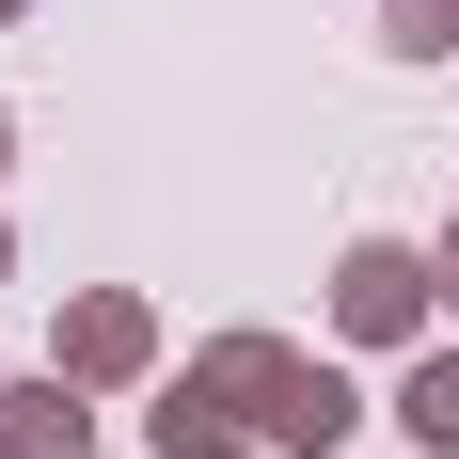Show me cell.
<instances>
[{
  "mask_svg": "<svg viewBox=\"0 0 459 459\" xmlns=\"http://www.w3.org/2000/svg\"><path fill=\"white\" fill-rule=\"evenodd\" d=\"M428 285H444V270H428L412 238H349V270H333L349 349H412V333H428Z\"/></svg>",
  "mask_w": 459,
  "mask_h": 459,
  "instance_id": "cell-1",
  "label": "cell"
},
{
  "mask_svg": "<svg viewBox=\"0 0 459 459\" xmlns=\"http://www.w3.org/2000/svg\"><path fill=\"white\" fill-rule=\"evenodd\" d=\"M48 365L80 380V396H111V380H143V365H159V317H143L127 285H80V301H64V349H48Z\"/></svg>",
  "mask_w": 459,
  "mask_h": 459,
  "instance_id": "cell-2",
  "label": "cell"
},
{
  "mask_svg": "<svg viewBox=\"0 0 459 459\" xmlns=\"http://www.w3.org/2000/svg\"><path fill=\"white\" fill-rule=\"evenodd\" d=\"M0 459H95V396L64 365H48V380H0Z\"/></svg>",
  "mask_w": 459,
  "mask_h": 459,
  "instance_id": "cell-3",
  "label": "cell"
},
{
  "mask_svg": "<svg viewBox=\"0 0 459 459\" xmlns=\"http://www.w3.org/2000/svg\"><path fill=\"white\" fill-rule=\"evenodd\" d=\"M238 428H254V412H238L222 380H159V412H143V444H159V459H238Z\"/></svg>",
  "mask_w": 459,
  "mask_h": 459,
  "instance_id": "cell-4",
  "label": "cell"
},
{
  "mask_svg": "<svg viewBox=\"0 0 459 459\" xmlns=\"http://www.w3.org/2000/svg\"><path fill=\"white\" fill-rule=\"evenodd\" d=\"M349 428H365V396H349V380H333V365H301V380H285V396H270V444H285V459H333V444H349Z\"/></svg>",
  "mask_w": 459,
  "mask_h": 459,
  "instance_id": "cell-5",
  "label": "cell"
},
{
  "mask_svg": "<svg viewBox=\"0 0 459 459\" xmlns=\"http://www.w3.org/2000/svg\"><path fill=\"white\" fill-rule=\"evenodd\" d=\"M190 380H222L238 412L270 428V396H285V380H301V349H285V333H222V349H206V365H190Z\"/></svg>",
  "mask_w": 459,
  "mask_h": 459,
  "instance_id": "cell-6",
  "label": "cell"
},
{
  "mask_svg": "<svg viewBox=\"0 0 459 459\" xmlns=\"http://www.w3.org/2000/svg\"><path fill=\"white\" fill-rule=\"evenodd\" d=\"M396 428H412L428 459H459V349H428V365L396 380Z\"/></svg>",
  "mask_w": 459,
  "mask_h": 459,
  "instance_id": "cell-7",
  "label": "cell"
},
{
  "mask_svg": "<svg viewBox=\"0 0 459 459\" xmlns=\"http://www.w3.org/2000/svg\"><path fill=\"white\" fill-rule=\"evenodd\" d=\"M380 48H412V64H444V48H459V0H380Z\"/></svg>",
  "mask_w": 459,
  "mask_h": 459,
  "instance_id": "cell-8",
  "label": "cell"
},
{
  "mask_svg": "<svg viewBox=\"0 0 459 459\" xmlns=\"http://www.w3.org/2000/svg\"><path fill=\"white\" fill-rule=\"evenodd\" d=\"M428 270H444V301H459V222H444V254H428Z\"/></svg>",
  "mask_w": 459,
  "mask_h": 459,
  "instance_id": "cell-9",
  "label": "cell"
},
{
  "mask_svg": "<svg viewBox=\"0 0 459 459\" xmlns=\"http://www.w3.org/2000/svg\"><path fill=\"white\" fill-rule=\"evenodd\" d=\"M0 159H16V111H0Z\"/></svg>",
  "mask_w": 459,
  "mask_h": 459,
  "instance_id": "cell-10",
  "label": "cell"
},
{
  "mask_svg": "<svg viewBox=\"0 0 459 459\" xmlns=\"http://www.w3.org/2000/svg\"><path fill=\"white\" fill-rule=\"evenodd\" d=\"M0 270H16V238H0Z\"/></svg>",
  "mask_w": 459,
  "mask_h": 459,
  "instance_id": "cell-11",
  "label": "cell"
}]
</instances>
